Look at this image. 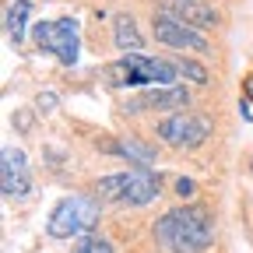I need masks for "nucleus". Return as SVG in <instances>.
Returning a JSON list of instances; mask_svg holds the SVG:
<instances>
[{
  "instance_id": "1",
  "label": "nucleus",
  "mask_w": 253,
  "mask_h": 253,
  "mask_svg": "<svg viewBox=\"0 0 253 253\" xmlns=\"http://www.w3.org/2000/svg\"><path fill=\"white\" fill-rule=\"evenodd\" d=\"M155 243L166 253H208L214 246V225L204 204L172 208L155 221Z\"/></svg>"
},
{
  "instance_id": "2",
  "label": "nucleus",
  "mask_w": 253,
  "mask_h": 253,
  "mask_svg": "<svg viewBox=\"0 0 253 253\" xmlns=\"http://www.w3.org/2000/svg\"><path fill=\"white\" fill-rule=\"evenodd\" d=\"M99 197L102 204H126V208H144L158 197V179L148 169H126V172H109L99 179Z\"/></svg>"
},
{
  "instance_id": "3",
  "label": "nucleus",
  "mask_w": 253,
  "mask_h": 253,
  "mask_svg": "<svg viewBox=\"0 0 253 253\" xmlns=\"http://www.w3.org/2000/svg\"><path fill=\"white\" fill-rule=\"evenodd\" d=\"M99 221V204L84 194H74V197H63L53 211H49V221H46V236L49 239H74V236H88Z\"/></svg>"
},
{
  "instance_id": "4",
  "label": "nucleus",
  "mask_w": 253,
  "mask_h": 253,
  "mask_svg": "<svg viewBox=\"0 0 253 253\" xmlns=\"http://www.w3.org/2000/svg\"><path fill=\"white\" fill-rule=\"evenodd\" d=\"M176 63L169 60H155V56H144V53H126L123 60H116L113 67L106 71V81L113 88H123V84H169L176 78Z\"/></svg>"
},
{
  "instance_id": "5",
  "label": "nucleus",
  "mask_w": 253,
  "mask_h": 253,
  "mask_svg": "<svg viewBox=\"0 0 253 253\" xmlns=\"http://www.w3.org/2000/svg\"><path fill=\"white\" fill-rule=\"evenodd\" d=\"M78 21L74 18H60V21H39L36 28H32V39H36L46 53H53L63 67H74L78 63V49H81V42H78Z\"/></svg>"
},
{
  "instance_id": "6",
  "label": "nucleus",
  "mask_w": 253,
  "mask_h": 253,
  "mask_svg": "<svg viewBox=\"0 0 253 253\" xmlns=\"http://www.w3.org/2000/svg\"><path fill=\"white\" fill-rule=\"evenodd\" d=\"M158 137L172 148H201L211 134V120L208 116H197V113H176V116H166L158 120Z\"/></svg>"
},
{
  "instance_id": "7",
  "label": "nucleus",
  "mask_w": 253,
  "mask_h": 253,
  "mask_svg": "<svg viewBox=\"0 0 253 253\" xmlns=\"http://www.w3.org/2000/svg\"><path fill=\"white\" fill-rule=\"evenodd\" d=\"M155 39L172 46V49H194V53H208L211 49V42L201 36V28L183 25V21L169 18V14H155Z\"/></svg>"
},
{
  "instance_id": "8",
  "label": "nucleus",
  "mask_w": 253,
  "mask_h": 253,
  "mask_svg": "<svg viewBox=\"0 0 253 253\" xmlns=\"http://www.w3.org/2000/svg\"><path fill=\"white\" fill-rule=\"evenodd\" d=\"M0 190L4 197H28L32 190V172H28V158L21 148H4L0 155Z\"/></svg>"
},
{
  "instance_id": "9",
  "label": "nucleus",
  "mask_w": 253,
  "mask_h": 253,
  "mask_svg": "<svg viewBox=\"0 0 253 253\" xmlns=\"http://www.w3.org/2000/svg\"><path fill=\"white\" fill-rule=\"evenodd\" d=\"M190 106V91L186 88H166L158 84L155 91H144L137 99L126 102V113H148V109H186Z\"/></svg>"
},
{
  "instance_id": "10",
  "label": "nucleus",
  "mask_w": 253,
  "mask_h": 253,
  "mask_svg": "<svg viewBox=\"0 0 253 253\" xmlns=\"http://www.w3.org/2000/svg\"><path fill=\"white\" fill-rule=\"evenodd\" d=\"M162 14L183 21V25H194V28H208V25H218V14L214 7L201 4V0H158Z\"/></svg>"
},
{
  "instance_id": "11",
  "label": "nucleus",
  "mask_w": 253,
  "mask_h": 253,
  "mask_svg": "<svg viewBox=\"0 0 253 253\" xmlns=\"http://www.w3.org/2000/svg\"><path fill=\"white\" fill-rule=\"evenodd\" d=\"M102 148H106V151H113V155H120V158H126V162H134L137 169H148V166L155 162V151H151L148 144L134 141V137H123V141H106Z\"/></svg>"
},
{
  "instance_id": "12",
  "label": "nucleus",
  "mask_w": 253,
  "mask_h": 253,
  "mask_svg": "<svg viewBox=\"0 0 253 253\" xmlns=\"http://www.w3.org/2000/svg\"><path fill=\"white\" fill-rule=\"evenodd\" d=\"M113 42L123 53H141V32H137L130 14H116L113 18Z\"/></svg>"
},
{
  "instance_id": "13",
  "label": "nucleus",
  "mask_w": 253,
  "mask_h": 253,
  "mask_svg": "<svg viewBox=\"0 0 253 253\" xmlns=\"http://www.w3.org/2000/svg\"><path fill=\"white\" fill-rule=\"evenodd\" d=\"M28 11H32V0H14L7 7V39L18 46L25 42V21H28Z\"/></svg>"
},
{
  "instance_id": "14",
  "label": "nucleus",
  "mask_w": 253,
  "mask_h": 253,
  "mask_svg": "<svg viewBox=\"0 0 253 253\" xmlns=\"http://www.w3.org/2000/svg\"><path fill=\"white\" fill-rule=\"evenodd\" d=\"M74 253H116L113 250V243L106 239V236H99V232H88L78 246H74Z\"/></svg>"
},
{
  "instance_id": "15",
  "label": "nucleus",
  "mask_w": 253,
  "mask_h": 253,
  "mask_svg": "<svg viewBox=\"0 0 253 253\" xmlns=\"http://www.w3.org/2000/svg\"><path fill=\"white\" fill-rule=\"evenodd\" d=\"M176 71H179L183 78H190V81H197V84L208 81V71L201 67V63H194V60H176Z\"/></svg>"
},
{
  "instance_id": "16",
  "label": "nucleus",
  "mask_w": 253,
  "mask_h": 253,
  "mask_svg": "<svg viewBox=\"0 0 253 253\" xmlns=\"http://www.w3.org/2000/svg\"><path fill=\"white\" fill-rule=\"evenodd\" d=\"M194 190H197V183H194V179H186V176H183V179H176V194H179V197H194Z\"/></svg>"
},
{
  "instance_id": "17",
  "label": "nucleus",
  "mask_w": 253,
  "mask_h": 253,
  "mask_svg": "<svg viewBox=\"0 0 253 253\" xmlns=\"http://www.w3.org/2000/svg\"><path fill=\"white\" fill-rule=\"evenodd\" d=\"M239 113H243L246 120H253V109H250V102H246V99H239Z\"/></svg>"
},
{
  "instance_id": "18",
  "label": "nucleus",
  "mask_w": 253,
  "mask_h": 253,
  "mask_svg": "<svg viewBox=\"0 0 253 253\" xmlns=\"http://www.w3.org/2000/svg\"><path fill=\"white\" fill-rule=\"evenodd\" d=\"M39 99H42V102H39L42 109H53V99H56V95H49V91H46V95H39Z\"/></svg>"
},
{
  "instance_id": "19",
  "label": "nucleus",
  "mask_w": 253,
  "mask_h": 253,
  "mask_svg": "<svg viewBox=\"0 0 253 253\" xmlns=\"http://www.w3.org/2000/svg\"><path fill=\"white\" fill-rule=\"evenodd\" d=\"M246 95H250V99H253V78L246 81Z\"/></svg>"
}]
</instances>
